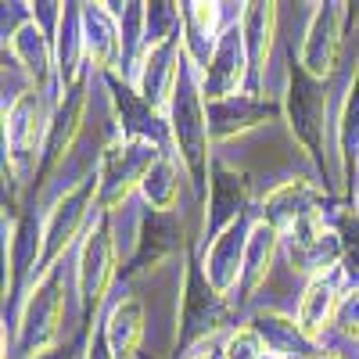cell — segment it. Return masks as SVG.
<instances>
[{
	"mask_svg": "<svg viewBox=\"0 0 359 359\" xmlns=\"http://www.w3.org/2000/svg\"><path fill=\"white\" fill-rule=\"evenodd\" d=\"M277 111H280L277 104H266L255 94H237L230 101L208 104V133H212V140H230L237 133L266 123V118H273Z\"/></svg>",
	"mask_w": 359,
	"mask_h": 359,
	"instance_id": "9a60e30c",
	"label": "cell"
},
{
	"mask_svg": "<svg viewBox=\"0 0 359 359\" xmlns=\"http://www.w3.org/2000/svg\"><path fill=\"white\" fill-rule=\"evenodd\" d=\"M86 359H115V352L108 345V334H104V323L94 327V338H90V345H86Z\"/></svg>",
	"mask_w": 359,
	"mask_h": 359,
	"instance_id": "f1b7e54d",
	"label": "cell"
},
{
	"mask_svg": "<svg viewBox=\"0 0 359 359\" xmlns=\"http://www.w3.org/2000/svg\"><path fill=\"white\" fill-rule=\"evenodd\" d=\"M309 359H338V355H309Z\"/></svg>",
	"mask_w": 359,
	"mask_h": 359,
	"instance_id": "1f68e13d",
	"label": "cell"
},
{
	"mask_svg": "<svg viewBox=\"0 0 359 359\" xmlns=\"http://www.w3.org/2000/svg\"><path fill=\"white\" fill-rule=\"evenodd\" d=\"M273 29H277V4H245V11H241V36H245L248 65H252L255 79H262V72H266Z\"/></svg>",
	"mask_w": 359,
	"mask_h": 359,
	"instance_id": "ffe728a7",
	"label": "cell"
},
{
	"mask_svg": "<svg viewBox=\"0 0 359 359\" xmlns=\"http://www.w3.org/2000/svg\"><path fill=\"white\" fill-rule=\"evenodd\" d=\"M266 341L255 327H237L223 345V359H262Z\"/></svg>",
	"mask_w": 359,
	"mask_h": 359,
	"instance_id": "4316f807",
	"label": "cell"
},
{
	"mask_svg": "<svg viewBox=\"0 0 359 359\" xmlns=\"http://www.w3.org/2000/svg\"><path fill=\"white\" fill-rule=\"evenodd\" d=\"M184 57H187V40L184 33L165 40V43H155L147 47L144 57H140V76H137V94L162 108L169 97H172V86L180 79V69H184Z\"/></svg>",
	"mask_w": 359,
	"mask_h": 359,
	"instance_id": "9c48e42d",
	"label": "cell"
},
{
	"mask_svg": "<svg viewBox=\"0 0 359 359\" xmlns=\"http://www.w3.org/2000/svg\"><path fill=\"white\" fill-rule=\"evenodd\" d=\"M338 302H341V294H338V280L331 273L309 280V287L302 294V306H298V316H294L302 341H309V345L323 341L327 323H331L334 313H338Z\"/></svg>",
	"mask_w": 359,
	"mask_h": 359,
	"instance_id": "e0dca14e",
	"label": "cell"
},
{
	"mask_svg": "<svg viewBox=\"0 0 359 359\" xmlns=\"http://www.w3.org/2000/svg\"><path fill=\"white\" fill-rule=\"evenodd\" d=\"M352 212H355V216H359V194H355V208H352Z\"/></svg>",
	"mask_w": 359,
	"mask_h": 359,
	"instance_id": "d6a6232c",
	"label": "cell"
},
{
	"mask_svg": "<svg viewBox=\"0 0 359 359\" xmlns=\"http://www.w3.org/2000/svg\"><path fill=\"white\" fill-rule=\"evenodd\" d=\"M94 201H101V176H83L79 184L72 191H65L62 198L54 201V208L47 212L43 219V259H40V269L47 273V269L57 266V259L65 255V248L72 245V237L83 230L90 208H94Z\"/></svg>",
	"mask_w": 359,
	"mask_h": 359,
	"instance_id": "277c9868",
	"label": "cell"
},
{
	"mask_svg": "<svg viewBox=\"0 0 359 359\" xmlns=\"http://www.w3.org/2000/svg\"><path fill=\"white\" fill-rule=\"evenodd\" d=\"M194 359H223V352H198Z\"/></svg>",
	"mask_w": 359,
	"mask_h": 359,
	"instance_id": "4dcf8cb0",
	"label": "cell"
},
{
	"mask_svg": "<svg viewBox=\"0 0 359 359\" xmlns=\"http://www.w3.org/2000/svg\"><path fill=\"white\" fill-rule=\"evenodd\" d=\"M158 158H162L158 144L118 137L104 151L101 169H97V176H101V212H111L118 201H126L130 191L144 184L147 169H151Z\"/></svg>",
	"mask_w": 359,
	"mask_h": 359,
	"instance_id": "5b68a950",
	"label": "cell"
},
{
	"mask_svg": "<svg viewBox=\"0 0 359 359\" xmlns=\"http://www.w3.org/2000/svg\"><path fill=\"white\" fill-rule=\"evenodd\" d=\"M291 130L306 151L323 162V137H327V83L309 76L302 65L287 72V97H284Z\"/></svg>",
	"mask_w": 359,
	"mask_h": 359,
	"instance_id": "3957f363",
	"label": "cell"
},
{
	"mask_svg": "<svg viewBox=\"0 0 359 359\" xmlns=\"http://www.w3.org/2000/svg\"><path fill=\"white\" fill-rule=\"evenodd\" d=\"M255 331L262 334L266 352H273L277 359H291V355H294V341L302 338V334H298V323H294V320H284V316H273V313L259 316V320H255Z\"/></svg>",
	"mask_w": 359,
	"mask_h": 359,
	"instance_id": "d4e9b609",
	"label": "cell"
},
{
	"mask_svg": "<svg viewBox=\"0 0 359 359\" xmlns=\"http://www.w3.org/2000/svg\"><path fill=\"white\" fill-rule=\"evenodd\" d=\"M11 54L15 62L25 69L29 79H36V86L50 76V62H54V50H50V40L40 29V22H22L11 36Z\"/></svg>",
	"mask_w": 359,
	"mask_h": 359,
	"instance_id": "44dd1931",
	"label": "cell"
},
{
	"mask_svg": "<svg viewBox=\"0 0 359 359\" xmlns=\"http://www.w3.org/2000/svg\"><path fill=\"white\" fill-rule=\"evenodd\" d=\"M144 201L151 205V212H172L176 208V194H180V172L172 158H158L151 169H147L144 184H140Z\"/></svg>",
	"mask_w": 359,
	"mask_h": 359,
	"instance_id": "cb8c5ba5",
	"label": "cell"
},
{
	"mask_svg": "<svg viewBox=\"0 0 359 359\" xmlns=\"http://www.w3.org/2000/svg\"><path fill=\"white\" fill-rule=\"evenodd\" d=\"M208 208L212 212L205 216V233L219 237L226 226H233L237 219H241L245 205H248V194H252V184L245 172H233L230 165L216 162L212 165V180H208Z\"/></svg>",
	"mask_w": 359,
	"mask_h": 359,
	"instance_id": "7c38bea8",
	"label": "cell"
},
{
	"mask_svg": "<svg viewBox=\"0 0 359 359\" xmlns=\"http://www.w3.org/2000/svg\"><path fill=\"white\" fill-rule=\"evenodd\" d=\"M245 65H248V50H245V36H241V22L226 25L208 62L201 65V94L205 104H216V101H230L241 94V83H245Z\"/></svg>",
	"mask_w": 359,
	"mask_h": 359,
	"instance_id": "52a82bcc",
	"label": "cell"
},
{
	"mask_svg": "<svg viewBox=\"0 0 359 359\" xmlns=\"http://www.w3.org/2000/svg\"><path fill=\"white\" fill-rule=\"evenodd\" d=\"M47 104L40 90H25L18 94L4 115V147L11 151V162H22L29 151L36 147V140H47Z\"/></svg>",
	"mask_w": 359,
	"mask_h": 359,
	"instance_id": "8fae6325",
	"label": "cell"
},
{
	"mask_svg": "<svg viewBox=\"0 0 359 359\" xmlns=\"http://www.w3.org/2000/svg\"><path fill=\"white\" fill-rule=\"evenodd\" d=\"M115 277V241H111V212H101L97 223L90 226L86 241L79 248V266H76V280H79V302L83 313L90 316L108 291Z\"/></svg>",
	"mask_w": 359,
	"mask_h": 359,
	"instance_id": "8992f818",
	"label": "cell"
},
{
	"mask_svg": "<svg viewBox=\"0 0 359 359\" xmlns=\"http://www.w3.org/2000/svg\"><path fill=\"white\" fill-rule=\"evenodd\" d=\"M180 248H184V230H180L176 216L172 212H151L147 223H144V237L137 241V255L130 262V273L133 269H147V266L162 262L165 255H172Z\"/></svg>",
	"mask_w": 359,
	"mask_h": 359,
	"instance_id": "ac0fdd59",
	"label": "cell"
},
{
	"mask_svg": "<svg viewBox=\"0 0 359 359\" xmlns=\"http://www.w3.org/2000/svg\"><path fill=\"white\" fill-rule=\"evenodd\" d=\"M341 22H345V4H320L316 8L306 43H302V54H298V65L309 76L323 79L334 69L338 50H341Z\"/></svg>",
	"mask_w": 359,
	"mask_h": 359,
	"instance_id": "30bf717a",
	"label": "cell"
},
{
	"mask_svg": "<svg viewBox=\"0 0 359 359\" xmlns=\"http://www.w3.org/2000/svg\"><path fill=\"white\" fill-rule=\"evenodd\" d=\"M104 334L115 352V359H130L144 338V306L140 298H123L104 320Z\"/></svg>",
	"mask_w": 359,
	"mask_h": 359,
	"instance_id": "7402d4cb",
	"label": "cell"
},
{
	"mask_svg": "<svg viewBox=\"0 0 359 359\" xmlns=\"http://www.w3.org/2000/svg\"><path fill=\"white\" fill-rule=\"evenodd\" d=\"M230 320L226 294H219L208 284L205 269L194 266L187 277V298H184V327H180V345H194L201 338H212Z\"/></svg>",
	"mask_w": 359,
	"mask_h": 359,
	"instance_id": "ba28073f",
	"label": "cell"
},
{
	"mask_svg": "<svg viewBox=\"0 0 359 359\" xmlns=\"http://www.w3.org/2000/svg\"><path fill=\"white\" fill-rule=\"evenodd\" d=\"M277 245H280V230L269 226L266 219H255L248 233V248H245V269H241L245 291H255L262 284V277L269 273V262L277 255Z\"/></svg>",
	"mask_w": 359,
	"mask_h": 359,
	"instance_id": "603a6c76",
	"label": "cell"
},
{
	"mask_svg": "<svg viewBox=\"0 0 359 359\" xmlns=\"http://www.w3.org/2000/svg\"><path fill=\"white\" fill-rule=\"evenodd\" d=\"M83 111H86V86L76 83L69 90V97L62 101V108H57V115L50 118V130H47V140H43V158H40V184L54 172V165L62 162L69 155V147L83 126Z\"/></svg>",
	"mask_w": 359,
	"mask_h": 359,
	"instance_id": "5bb4252c",
	"label": "cell"
},
{
	"mask_svg": "<svg viewBox=\"0 0 359 359\" xmlns=\"http://www.w3.org/2000/svg\"><path fill=\"white\" fill-rule=\"evenodd\" d=\"M65 313V277L62 266L47 269V273L36 280L33 294L22 309L18 320V352L29 359H40L50 352L54 338H57V323H62Z\"/></svg>",
	"mask_w": 359,
	"mask_h": 359,
	"instance_id": "7a4b0ae2",
	"label": "cell"
},
{
	"mask_svg": "<svg viewBox=\"0 0 359 359\" xmlns=\"http://www.w3.org/2000/svg\"><path fill=\"white\" fill-rule=\"evenodd\" d=\"M338 241H341L345 273L359 287V216L355 212H341V219H338Z\"/></svg>",
	"mask_w": 359,
	"mask_h": 359,
	"instance_id": "484cf974",
	"label": "cell"
},
{
	"mask_svg": "<svg viewBox=\"0 0 359 359\" xmlns=\"http://www.w3.org/2000/svg\"><path fill=\"white\" fill-rule=\"evenodd\" d=\"M334 323L341 327V334H345V338L359 341V287H355V284L341 294L338 313H334Z\"/></svg>",
	"mask_w": 359,
	"mask_h": 359,
	"instance_id": "83f0119b",
	"label": "cell"
},
{
	"mask_svg": "<svg viewBox=\"0 0 359 359\" xmlns=\"http://www.w3.org/2000/svg\"><path fill=\"white\" fill-rule=\"evenodd\" d=\"M169 130L191 180L201 187L208 176V140H212V133H208V104L201 94L198 65L191 57H184V69H180V79L169 97Z\"/></svg>",
	"mask_w": 359,
	"mask_h": 359,
	"instance_id": "6da1fadb",
	"label": "cell"
},
{
	"mask_svg": "<svg viewBox=\"0 0 359 359\" xmlns=\"http://www.w3.org/2000/svg\"><path fill=\"white\" fill-rule=\"evenodd\" d=\"M316 208V191L306 184V180H287V184H280L273 194L266 198V205H262V219L269 223V226H277L280 230V237L302 219V216H309Z\"/></svg>",
	"mask_w": 359,
	"mask_h": 359,
	"instance_id": "d6986e66",
	"label": "cell"
},
{
	"mask_svg": "<svg viewBox=\"0 0 359 359\" xmlns=\"http://www.w3.org/2000/svg\"><path fill=\"white\" fill-rule=\"evenodd\" d=\"M248 233L252 226H241L237 219L233 226H226L219 237H212V245L205 252V277L219 294H230L241 284V269H245V248H248Z\"/></svg>",
	"mask_w": 359,
	"mask_h": 359,
	"instance_id": "4fadbf2b",
	"label": "cell"
},
{
	"mask_svg": "<svg viewBox=\"0 0 359 359\" xmlns=\"http://www.w3.org/2000/svg\"><path fill=\"white\" fill-rule=\"evenodd\" d=\"M40 359H69V352L57 348V352H47V355H40Z\"/></svg>",
	"mask_w": 359,
	"mask_h": 359,
	"instance_id": "f546056e",
	"label": "cell"
},
{
	"mask_svg": "<svg viewBox=\"0 0 359 359\" xmlns=\"http://www.w3.org/2000/svg\"><path fill=\"white\" fill-rule=\"evenodd\" d=\"M83 40L97 69L111 72L115 62H123V33H118V22L108 4H83Z\"/></svg>",
	"mask_w": 359,
	"mask_h": 359,
	"instance_id": "2e32d148",
	"label": "cell"
}]
</instances>
